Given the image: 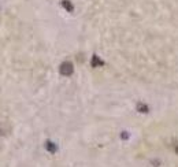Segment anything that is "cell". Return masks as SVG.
Returning <instances> with one entry per match:
<instances>
[{
	"mask_svg": "<svg viewBox=\"0 0 178 167\" xmlns=\"http://www.w3.org/2000/svg\"><path fill=\"white\" fill-rule=\"evenodd\" d=\"M60 73H62L63 75H66V77H69V75L73 74V71H74V67H73V65L70 62H65L60 65Z\"/></svg>",
	"mask_w": 178,
	"mask_h": 167,
	"instance_id": "obj_1",
	"label": "cell"
},
{
	"mask_svg": "<svg viewBox=\"0 0 178 167\" xmlns=\"http://www.w3.org/2000/svg\"><path fill=\"white\" fill-rule=\"evenodd\" d=\"M91 65L93 66V67H97V66H103L104 62L101 61L97 55H93V56H92V59H91Z\"/></svg>",
	"mask_w": 178,
	"mask_h": 167,
	"instance_id": "obj_2",
	"label": "cell"
},
{
	"mask_svg": "<svg viewBox=\"0 0 178 167\" xmlns=\"http://www.w3.org/2000/svg\"><path fill=\"white\" fill-rule=\"evenodd\" d=\"M60 4H62V7H65V8H66V11H69V12H71L73 10H74L73 4L69 2V0H62V2H60Z\"/></svg>",
	"mask_w": 178,
	"mask_h": 167,
	"instance_id": "obj_3",
	"label": "cell"
},
{
	"mask_svg": "<svg viewBox=\"0 0 178 167\" xmlns=\"http://www.w3.org/2000/svg\"><path fill=\"white\" fill-rule=\"evenodd\" d=\"M47 149L51 151V152H55V151L58 149V148H56L55 144H52V143H51V141H47Z\"/></svg>",
	"mask_w": 178,
	"mask_h": 167,
	"instance_id": "obj_4",
	"label": "cell"
},
{
	"mask_svg": "<svg viewBox=\"0 0 178 167\" xmlns=\"http://www.w3.org/2000/svg\"><path fill=\"white\" fill-rule=\"evenodd\" d=\"M137 108H138V111H141V112H147L148 111V107L145 106V104H142V103H138Z\"/></svg>",
	"mask_w": 178,
	"mask_h": 167,
	"instance_id": "obj_5",
	"label": "cell"
},
{
	"mask_svg": "<svg viewBox=\"0 0 178 167\" xmlns=\"http://www.w3.org/2000/svg\"><path fill=\"white\" fill-rule=\"evenodd\" d=\"M128 137H129V136H128L126 133H123V134H122V138H128Z\"/></svg>",
	"mask_w": 178,
	"mask_h": 167,
	"instance_id": "obj_6",
	"label": "cell"
}]
</instances>
